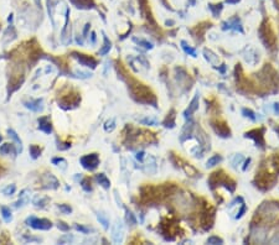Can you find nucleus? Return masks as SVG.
<instances>
[{
    "mask_svg": "<svg viewBox=\"0 0 279 245\" xmlns=\"http://www.w3.org/2000/svg\"><path fill=\"white\" fill-rule=\"evenodd\" d=\"M129 79L132 81V83L129 84L132 96L137 99L138 101H140V103H148V104H154V105L156 104L155 94L152 92L150 88H148L147 86L139 83L135 79H132L130 77H129Z\"/></svg>",
    "mask_w": 279,
    "mask_h": 245,
    "instance_id": "obj_1",
    "label": "nucleus"
},
{
    "mask_svg": "<svg viewBox=\"0 0 279 245\" xmlns=\"http://www.w3.org/2000/svg\"><path fill=\"white\" fill-rule=\"evenodd\" d=\"M279 213V205L277 203H263L256 212V217L263 223H272L277 219Z\"/></svg>",
    "mask_w": 279,
    "mask_h": 245,
    "instance_id": "obj_2",
    "label": "nucleus"
},
{
    "mask_svg": "<svg viewBox=\"0 0 279 245\" xmlns=\"http://www.w3.org/2000/svg\"><path fill=\"white\" fill-rule=\"evenodd\" d=\"M209 185L211 188H215L216 186H224L231 192H233L236 188V182L222 170L215 171L214 173H211V176L209 178Z\"/></svg>",
    "mask_w": 279,
    "mask_h": 245,
    "instance_id": "obj_3",
    "label": "nucleus"
},
{
    "mask_svg": "<svg viewBox=\"0 0 279 245\" xmlns=\"http://www.w3.org/2000/svg\"><path fill=\"white\" fill-rule=\"evenodd\" d=\"M259 35H261V39L262 41L264 42V45L269 49H274L276 47V44H277V37L273 32V29L269 24V21H263L261 27H259Z\"/></svg>",
    "mask_w": 279,
    "mask_h": 245,
    "instance_id": "obj_4",
    "label": "nucleus"
},
{
    "mask_svg": "<svg viewBox=\"0 0 279 245\" xmlns=\"http://www.w3.org/2000/svg\"><path fill=\"white\" fill-rule=\"evenodd\" d=\"M276 182V177L271 173H268L267 171H261L259 173H257L256 177V186L259 187L261 190H267L271 188L273 186V183Z\"/></svg>",
    "mask_w": 279,
    "mask_h": 245,
    "instance_id": "obj_5",
    "label": "nucleus"
},
{
    "mask_svg": "<svg viewBox=\"0 0 279 245\" xmlns=\"http://www.w3.org/2000/svg\"><path fill=\"white\" fill-rule=\"evenodd\" d=\"M26 223L34 228V229H40V230H49L52 228V223L49 219L45 218H36V217H30L26 219Z\"/></svg>",
    "mask_w": 279,
    "mask_h": 245,
    "instance_id": "obj_6",
    "label": "nucleus"
},
{
    "mask_svg": "<svg viewBox=\"0 0 279 245\" xmlns=\"http://www.w3.org/2000/svg\"><path fill=\"white\" fill-rule=\"evenodd\" d=\"M81 165L89 171H93L94 168H97V166L99 165V157L97 153H89L86 155L81 158Z\"/></svg>",
    "mask_w": 279,
    "mask_h": 245,
    "instance_id": "obj_7",
    "label": "nucleus"
},
{
    "mask_svg": "<svg viewBox=\"0 0 279 245\" xmlns=\"http://www.w3.org/2000/svg\"><path fill=\"white\" fill-rule=\"evenodd\" d=\"M72 57L76 58L81 64L86 66V67H91V68H94L97 66V61L88 56V54H84V53H78V52H72Z\"/></svg>",
    "mask_w": 279,
    "mask_h": 245,
    "instance_id": "obj_8",
    "label": "nucleus"
},
{
    "mask_svg": "<svg viewBox=\"0 0 279 245\" xmlns=\"http://www.w3.org/2000/svg\"><path fill=\"white\" fill-rule=\"evenodd\" d=\"M263 133H264V129H253V130H249L246 133V138H249V139H253L256 141L257 145L259 146H264V139H263Z\"/></svg>",
    "mask_w": 279,
    "mask_h": 245,
    "instance_id": "obj_9",
    "label": "nucleus"
},
{
    "mask_svg": "<svg viewBox=\"0 0 279 245\" xmlns=\"http://www.w3.org/2000/svg\"><path fill=\"white\" fill-rule=\"evenodd\" d=\"M212 126H214L215 131H216L217 134H220L221 136H223V138H227V136H229V134H231L227 123L223 121V120H212Z\"/></svg>",
    "mask_w": 279,
    "mask_h": 245,
    "instance_id": "obj_10",
    "label": "nucleus"
},
{
    "mask_svg": "<svg viewBox=\"0 0 279 245\" xmlns=\"http://www.w3.org/2000/svg\"><path fill=\"white\" fill-rule=\"evenodd\" d=\"M68 16H70V9L66 10V22H65V27L62 29V32H61V41L67 45L71 40V25L68 22Z\"/></svg>",
    "mask_w": 279,
    "mask_h": 245,
    "instance_id": "obj_11",
    "label": "nucleus"
},
{
    "mask_svg": "<svg viewBox=\"0 0 279 245\" xmlns=\"http://www.w3.org/2000/svg\"><path fill=\"white\" fill-rule=\"evenodd\" d=\"M176 160H177V165L176 166H180L185 172H186V175H189V176H196V175H199V172H197V170L195 168V167H192L191 165H189V163H186L181 157H179V156H175V155H172Z\"/></svg>",
    "mask_w": 279,
    "mask_h": 245,
    "instance_id": "obj_12",
    "label": "nucleus"
},
{
    "mask_svg": "<svg viewBox=\"0 0 279 245\" xmlns=\"http://www.w3.org/2000/svg\"><path fill=\"white\" fill-rule=\"evenodd\" d=\"M252 242L253 243H262L266 239V229H263L262 227L257 225L254 229H252Z\"/></svg>",
    "mask_w": 279,
    "mask_h": 245,
    "instance_id": "obj_13",
    "label": "nucleus"
},
{
    "mask_svg": "<svg viewBox=\"0 0 279 245\" xmlns=\"http://www.w3.org/2000/svg\"><path fill=\"white\" fill-rule=\"evenodd\" d=\"M39 129L46 134H50L52 131V126H51V121L49 116H42L39 119Z\"/></svg>",
    "mask_w": 279,
    "mask_h": 245,
    "instance_id": "obj_14",
    "label": "nucleus"
},
{
    "mask_svg": "<svg viewBox=\"0 0 279 245\" xmlns=\"http://www.w3.org/2000/svg\"><path fill=\"white\" fill-rule=\"evenodd\" d=\"M122 235H123V227H122L120 222H117L114 228H113V232H112V238L115 243H120L122 242Z\"/></svg>",
    "mask_w": 279,
    "mask_h": 245,
    "instance_id": "obj_15",
    "label": "nucleus"
},
{
    "mask_svg": "<svg viewBox=\"0 0 279 245\" xmlns=\"http://www.w3.org/2000/svg\"><path fill=\"white\" fill-rule=\"evenodd\" d=\"M42 99H36V100H34V101H25L24 104H25V106L27 108V109H30V110H32V111H41L42 109H44V106H42Z\"/></svg>",
    "mask_w": 279,
    "mask_h": 245,
    "instance_id": "obj_16",
    "label": "nucleus"
},
{
    "mask_svg": "<svg viewBox=\"0 0 279 245\" xmlns=\"http://www.w3.org/2000/svg\"><path fill=\"white\" fill-rule=\"evenodd\" d=\"M197 108H199V94L195 96V98L191 100L189 108L185 110V116H186V118H187V116H191V115L197 110Z\"/></svg>",
    "mask_w": 279,
    "mask_h": 245,
    "instance_id": "obj_17",
    "label": "nucleus"
},
{
    "mask_svg": "<svg viewBox=\"0 0 279 245\" xmlns=\"http://www.w3.org/2000/svg\"><path fill=\"white\" fill-rule=\"evenodd\" d=\"M71 2L73 5H76L77 7H81V9H91V7L94 6L93 0H71Z\"/></svg>",
    "mask_w": 279,
    "mask_h": 245,
    "instance_id": "obj_18",
    "label": "nucleus"
},
{
    "mask_svg": "<svg viewBox=\"0 0 279 245\" xmlns=\"http://www.w3.org/2000/svg\"><path fill=\"white\" fill-rule=\"evenodd\" d=\"M7 134H9V138H11L14 140V143L16 144V147H17V152H21L22 151V143L20 140V138L17 136V134L12 130V129H9L7 130Z\"/></svg>",
    "mask_w": 279,
    "mask_h": 245,
    "instance_id": "obj_19",
    "label": "nucleus"
},
{
    "mask_svg": "<svg viewBox=\"0 0 279 245\" xmlns=\"http://www.w3.org/2000/svg\"><path fill=\"white\" fill-rule=\"evenodd\" d=\"M96 180L99 182V185L104 188H109L111 187V181L107 178V176L104 173H97L96 175Z\"/></svg>",
    "mask_w": 279,
    "mask_h": 245,
    "instance_id": "obj_20",
    "label": "nucleus"
},
{
    "mask_svg": "<svg viewBox=\"0 0 279 245\" xmlns=\"http://www.w3.org/2000/svg\"><path fill=\"white\" fill-rule=\"evenodd\" d=\"M103 40H104V44H103V47L99 49V54L101 56H103V54H107L108 52H109V49H111L112 47V44H111V41L108 40V37L107 36H103Z\"/></svg>",
    "mask_w": 279,
    "mask_h": 245,
    "instance_id": "obj_21",
    "label": "nucleus"
},
{
    "mask_svg": "<svg viewBox=\"0 0 279 245\" xmlns=\"http://www.w3.org/2000/svg\"><path fill=\"white\" fill-rule=\"evenodd\" d=\"M174 114H175V111L171 110L170 114H167L166 119L164 120V125L166 128H174V125H175V115Z\"/></svg>",
    "mask_w": 279,
    "mask_h": 245,
    "instance_id": "obj_22",
    "label": "nucleus"
},
{
    "mask_svg": "<svg viewBox=\"0 0 279 245\" xmlns=\"http://www.w3.org/2000/svg\"><path fill=\"white\" fill-rule=\"evenodd\" d=\"M209 7H210V10L212 11V14H214L215 16H219V14H220L221 10H222V4H221V2H219V4H210Z\"/></svg>",
    "mask_w": 279,
    "mask_h": 245,
    "instance_id": "obj_23",
    "label": "nucleus"
},
{
    "mask_svg": "<svg viewBox=\"0 0 279 245\" xmlns=\"http://www.w3.org/2000/svg\"><path fill=\"white\" fill-rule=\"evenodd\" d=\"M1 215H2V218H4L5 222H10V220L12 219L11 212H10V209L6 208V207H2V208H1Z\"/></svg>",
    "mask_w": 279,
    "mask_h": 245,
    "instance_id": "obj_24",
    "label": "nucleus"
},
{
    "mask_svg": "<svg viewBox=\"0 0 279 245\" xmlns=\"http://www.w3.org/2000/svg\"><path fill=\"white\" fill-rule=\"evenodd\" d=\"M221 156H219V155H215V156H212L211 158H209L207 160V167H212V166H215V165H219V162H221Z\"/></svg>",
    "mask_w": 279,
    "mask_h": 245,
    "instance_id": "obj_25",
    "label": "nucleus"
},
{
    "mask_svg": "<svg viewBox=\"0 0 279 245\" xmlns=\"http://www.w3.org/2000/svg\"><path fill=\"white\" fill-rule=\"evenodd\" d=\"M40 153H41V148L39 146H36V145H31L30 146V155L34 158H37L40 156Z\"/></svg>",
    "mask_w": 279,
    "mask_h": 245,
    "instance_id": "obj_26",
    "label": "nucleus"
},
{
    "mask_svg": "<svg viewBox=\"0 0 279 245\" xmlns=\"http://www.w3.org/2000/svg\"><path fill=\"white\" fill-rule=\"evenodd\" d=\"M191 129H192V123H190V124H186V125H185V128H184V130H182V133H181V141H184L185 136H189V134H190Z\"/></svg>",
    "mask_w": 279,
    "mask_h": 245,
    "instance_id": "obj_27",
    "label": "nucleus"
},
{
    "mask_svg": "<svg viewBox=\"0 0 279 245\" xmlns=\"http://www.w3.org/2000/svg\"><path fill=\"white\" fill-rule=\"evenodd\" d=\"M15 191H16L15 185H9L7 187H5V188L2 190V193H4L5 196H11V195L15 193Z\"/></svg>",
    "mask_w": 279,
    "mask_h": 245,
    "instance_id": "obj_28",
    "label": "nucleus"
},
{
    "mask_svg": "<svg viewBox=\"0 0 279 245\" xmlns=\"http://www.w3.org/2000/svg\"><path fill=\"white\" fill-rule=\"evenodd\" d=\"M181 46H182V49H184V51L186 52V53H189V54H191V56H194V57H196V51L194 49H191L185 41H182L181 42Z\"/></svg>",
    "mask_w": 279,
    "mask_h": 245,
    "instance_id": "obj_29",
    "label": "nucleus"
},
{
    "mask_svg": "<svg viewBox=\"0 0 279 245\" xmlns=\"http://www.w3.org/2000/svg\"><path fill=\"white\" fill-rule=\"evenodd\" d=\"M125 219H127V222H128L130 225H134V224L137 223V220H135V218H134V214H133L132 212H129V210L125 212Z\"/></svg>",
    "mask_w": 279,
    "mask_h": 245,
    "instance_id": "obj_30",
    "label": "nucleus"
},
{
    "mask_svg": "<svg viewBox=\"0 0 279 245\" xmlns=\"http://www.w3.org/2000/svg\"><path fill=\"white\" fill-rule=\"evenodd\" d=\"M97 218H98V220L101 222V224H102V225H103V227H104V228L107 229V228H108V224H109V223H108V219H107V218L104 217V214H103V213H98V214H97Z\"/></svg>",
    "mask_w": 279,
    "mask_h": 245,
    "instance_id": "obj_31",
    "label": "nucleus"
},
{
    "mask_svg": "<svg viewBox=\"0 0 279 245\" xmlns=\"http://www.w3.org/2000/svg\"><path fill=\"white\" fill-rule=\"evenodd\" d=\"M81 185H82V188H83L84 191H87V192L92 191V187H91V181H89V178H84V180H82Z\"/></svg>",
    "mask_w": 279,
    "mask_h": 245,
    "instance_id": "obj_32",
    "label": "nucleus"
},
{
    "mask_svg": "<svg viewBox=\"0 0 279 245\" xmlns=\"http://www.w3.org/2000/svg\"><path fill=\"white\" fill-rule=\"evenodd\" d=\"M11 148H12V145H10V144H4L2 146L0 147V153H1V155H7V153H10Z\"/></svg>",
    "mask_w": 279,
    "mask_h": 245,
    "instance_id": "obj_33",
    "label": "nucleus"
},
{
    "mask_svg": "<svg viewBox=\"0 0 279 245\" xmlns=\"http://www.w3.org/2000/svg\"><path fill=\"white\" fill-rule=\"evenodd\" d=\"M134 41L135 42H138L140 46H143V47H145V49H153V45L150 44V42H148V41H144V40H138V39H134Z\"/></svg>",
    "mask_w": 279,
    "mask_h": 245,
    "instance_id": "obj_34",
    "label": "nucleus"
},
{
    "mask_svg": "<svg viewBox=\"0 0 279 245\" xmlns=\"http://www.w3.org/2000/svg\"><path fill=\"white\" fill-rule=\"evenodd\" d=\"M204 52H206L207 54H210V57H209V56H206V58H207V59H209V61H210L211 63L216 64V62H217V57H216V56H215V54H214V53H212L211 51H207V49H205Z\"/></svg>",
    "mask_w": 279,
    "mask_h": 245,
    "instance_id": "obj_35",
    "label": "nucleus"
},
{
    "mask_svg": "<svg viewBox=\"0 0 279 245\" xmlns=\"http://www.w3.org/2000/svg\"><path fill=\"white\" fill-rule=\"evenodd\" d=\"M207 243L209 244H222L223 240L219 237H211V238L207 239Z\"/></svg>",
    "mask_w": 279,
    "mask_h": 245,
    "instance_id": "obj_36",
    "label": "nucleus"
},
{
    "mask_svg": "<svg viewBox=\"0 0 279 245\" xmlns=\"http://www.w3.org/2000/svg\"><path fill=\"white\" fill-rule=\"evenodd\" d=\"M115 121L111 119V120H108L107 123H106V125H104V129H106V131H113V129L115 128Z\"/></svg>",
    "mask_w": 279,
    "mask_h": 245,
    "instance_id": "obj_37",
    "label": "nucleus"
},
{
    "mask_svg": "<svg viewBox=\"0 0 279 245\" xmlns=\"http://www.w3.org/2000/svg\"><path fill=\"white\" fill-rule=\"evenodd\" d=\"M58 208H60V210H62L63 213H67V214H70L72 212V208L70 205H66V204H60Z\"/></svg>",
    "mask_w": 279,
    "mask_h": 245,
    "instance_id": "obj_38",
    "label": "nucleus"
},
{
    "mask_svg": "<svg viewBox=\"0 0 279 245\" xmlns=\"http://www.w3.org/2000/svg\"><path fill=\"white\" fill-rule=\"evenodd\" d=\"M243 114H244V116H247V118H251V119H256V116H254V113L251 110V109H243Z\"/></svg>",
    "mask_w": 279,
    "mask_h": 245,
    "instance_id": "obj_39",
    "label": "nucleus"
},
{
    "mask_svg": "<svg viewBox=\"0 0 279 245\" xmlns=\"http://www.w3.org/2000/svg\"><path fill=\"white\" fill-rule=\"evenodd\" d=\"M57 227H58V229H61L62 232H67V230L70 229V227H68L65 222H58V223H57Z\"/></svg>",
    "mask_w": 279,
    "mask_h": 245,
    "instance_id": "obj_40",
    "label": "nucleus"
},
{
    "mask_svg": "<svg viewBox=\"0 0 279 245\" xmlns=\"http://www.w3.org/2000/svg\"><path fill=\"white\" fill-rule=\"evenodd\" d=\"M73 240V238L71 237V235H66V237H62V238H60V240H58V243H61V244H63L65 242H72Z\"/></svg>",
    "mask_w": 279,
    "mask_h": 245,
    "instance_id": "obj_41",
    "label": "nucleus"
},
{
    "mask_svg": "<svg viewBox=\"0 0 279 245\" xmlns=\"http://www.w3.org/2000/svg\"><path fill=\"white\" fill-rule=\"evenodd\" d=\"M140 123H142V124H147V125H153V124H155L156 121H155L154 119H143V120H140Z\"/></svg>",
    "mask_w": 279,
    "mask_h": 245,
    "instance_id": "obj_42",
    "label": "nucleus"
},
{
    "mask_svg": "<svg viewBox=\"0 0 279 245\" xmlns=\"http://www.w3.org/2000/svg\"><path fill=\"white\" fill-rule=\"evenodd\" d=\"M75 228H76L77 230H79V232H83V233H89V229H88V228H86V227H82V225L76 224V225H75Z\"/></svg>",
    "mask_w": 279,
    "mask_h": 245,
    "instance_id": "obj_43",
    "label": "nucleus"
},
{
    "mask_svg": "<svg viewBox=\"0 0 279 245\" xmlns=\"http://www.w3.org/2000/svg\"><path fill=\"white\" fill-rule=\"evenodd\" d=\"M244 212H246V205L243 204V205H242V208H241V210H239V212H238V214L236 215V218H241V217L243 215V213H244Z\"/></svg>",
    "mask_w": 279,
    "mask_h": 245,
    "instance_id": "obj_44",
    "label": "nucleus"
},
{
    "mask_svg": "<svg viewBox=\"0 0 279 245\" xmlns=\"http://www.w3.org/2000/svg\"><path fill=\"white\" fill-rule=\"evenodd\" d=\"M143 157H144V152H143V151H140V152H138V153H137V158H138L139 161H142V160H143Z\"/></svg>",
    "mask_w": 279,
    "mask_h": 245,
    "instance_id": "obj_45",
    "label": "nucleus"
},
{
    "mask_svg": "<svg viewBox=\"0 0 279 245\" xmlns=\"http://www.w3.org/2000/svg\"><path fill=\"white\" fill-rule=\"evenodd\" d=\"M60 162H66V161H65V160H63V158H61V157H60V158H54V160H52V163H60Z\"/></svg>",
    "mask_w": 279,
    "mask_h": 245,
    "instance_id": "obj_46",
    "label": "nucleus"
},
{
    "mask_svg": "<svg viewBox=\"0 0 279 245\" xmlns=\"http://www.w3.org/2000/svg\"><path fill=\"white\" fill-rule=\"evenodd\" d=\"M89 24H87L86 26H84V30H83V35H87V31H88V29H89Z\"/></svg>",
    "mask_w": 279,
    "mask_h": 245,
    "instance_id": "obj_47",
    "label": "nucleus"
},
{
    "mask_svg": "<svg viewBox=\"0 0 279 245\" xmlns=\"http://www.w3.org/2000/svg\"><path fill=\"white\" fill-rule=\"evenodd\" d=\"M91 40H92L93 44L96 42V32H92V34H91Z\"/></svg>",
    "mask_w": 279,
    "mask_h": 245,
    "instance_id": "obj_48",
    "label": "nucleus"
},
{
    "mask_svg": "<svg viewBox=\"0 0 279 245\" xmlns=\"http://www.w3.org/2000/svg\"><path fill=\"white\" fill-rule=\"evenodd\" d=\"M239 0H226V2H228V4H237Z\"/></svg>",
    "mask_w": 279,
    "mask_h": 245,
    "instance_id": "obj_49",
    "label": "nucleus"
},
{
    "mask_svg": "<svg viewBox=\"0 0 279 245\" xmlns=\"http://www.w3.org/2000/svg\"><path fill=\"white\" fill-rule=\"evenodd\" d=\"M224 71H226V66H224V64H222V66H221V67H220V72H224Z\"/></svg>",
    "mask_w": 279,
    "mask_h": 245,
    "instance_id": "obj_50",
    "label": "nucleus"
},
{
    "mask_svg": "<svg viewBox=\"0 0 279 245\" xmlns=\"http://www.w3.org/2000/svg\"><path fill=\"white\" fill-rule=\"evenodd\" d=\"M274 109H276V111H277V113L279 114V103H277V104L274 105Z\"/></svg>",
    "mask_w": 279,
    "mask_h": 245,
    "instance_id": "obj_51",
    "label": "nucleus"
},
{
    "mask_svg": "<svg viewBox=\"0 0 279 245\" xmlns=\"http://www.w3.org/2000/svg\"><path fill=\"white\" fill-rule=\"evenodd\" d=\"M35 2H36V5H37L39 7H41V2H40V0H35Z\"/></svg>",
    "mask_w": 279,
    "mask_h": 245,
    "instance_id": "obj_52",
    "label": "nucleus"
},
{
    "mask_svg": "<svg viewBox=\"0 0 279 245\" xmlns=\"http://www.w3.org/2000/svg\"><path fill=\"white\" fill-rule=\"evenodd\" d=\"M7 21H9V22H11V21H12V15H10V16H9V19H7Z\"/></svg>",
    "mask_w": 279,
    "mask_h": 245,
    "instance_id": "obj_53",
    "label": "nucleus"
},
{
    "mask_svg": "<svg viewBox=\"0 0 279 245\" xmlns=\"http://www.w3.org/2000/svg\"><path fill=\"white\" fill-rule=\"evenodd\" d=\"M190 4L191 5H195V0H190Z\"/></svg>",
    "mask_w": 279,
    "mask_h": 245,
    "instance_id": "obj_54",
    "label": "nucleus"
},
{
    "mask_svg": "<svg viewBox=\"0 0 279 245\" xmlns=\"http://www.w3.org/2000/svg\"><path fill=\"white\" fill-rule=\"evenodd\" d=\"M1 139H2V138H1V135H0V143H1Z\"/></svg>",
    "mask_w": 279,
    "mask_h": 245,
    "instance_id": "obj_55",
    "label": "nucleus"
}]
</instances>
